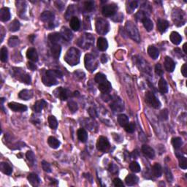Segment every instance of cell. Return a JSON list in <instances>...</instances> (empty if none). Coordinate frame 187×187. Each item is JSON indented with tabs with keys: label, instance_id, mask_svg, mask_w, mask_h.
I'll use <instances>...</instances> for the list:
<instances>
[{
	"label": "cell",
	"instance_id": "obj_44",
	"mask_svg": "<svg viewBox=\"0 0 187 187\" xmlns=\"http://www.w3.org/2000/svg\"><path fill=\"white\" fill-rule=\"evenodd\" d=\"M130 168L133 172H139L140 171V170H141V168H140V164L137 162H132V163L130 164Z\"/></svg>",
	"mask_w": 187,
	"mask_h": 187
},
{
	"label": "cell",
	"instance_id": "obj_36",
	"mask_svg": "<svg viewBox=\"0 0 187 187\" xmlns=\"http://www.w3.org/2000/svg\"><path fill=\"white\" fill-rule=\"evenodd\" d=\"M48 143L50 146V147L54 148V149L58 148L60 146V142L56 138H54V137H49L48 138Z\"/></svg>",
	"mask_w": 187,
	"mask_h": 187
},
{
	"label": "cell",
	"instance_id": "obj_47",
	"mask_svg": "<svg viewBox=\"0 0 187 187\" xmlns=\"http://www.w3.org/2000/svg\"><path fill=\"white\" fill-rule=\"evenodd\" d=\"M105 80H107L106 79V76L104 75V74L102 73H97L95 76V81L97 83H101L102 82L105 81Z\"/></svg>",
	"mask_w": 187,
	"mask_h": 187
},
{
	"label": "cell",
	"instance_id": "obj_2",
	"mask_svg": "<svg viewBox=\"0 0 187 187\" xmlns=\"http://www.w3.org/2000/svg\"><path fill=\"white\" fill-rule=\"evenodd\" d=\"M80 52L78 48H70L64 56V60L71 66H75L79 63Z\"/></svg>",
	"mask_w": 187,
	"mask_h": 187
},
{
	"label": "cell",
	"instance_id": "obj_12",
	"mask_svg": "<svg viewBox=\"0 0 187 187\" xmlns=\"http://www.w3.org/2000/svg\"><path fill=\"white\" fill-rule=\"evenodd\" d=\"M8 106L12 110L15 112H25L27 110V107L24 104L17 103V102H10Z\"/></svg>",
	"mask_w": 187,
	"mask_h": 187
},
{
	"label": "cell",
	"instance_id": "obj_7",
	"mask_svg": "<svg viewBox=\"0 0 187 187\" xmlns=\"http://www.w3.org/2000/svg\"><path fill=\"white\" fill-rule=\"evenodd\" d=\"M70 91L69 90L66 89V88H62V87H59L58 88H56V89L54 90L53 91V94L55 95L56 97L59 98L62 101H65V100H67L68 98L70 97Z\"/></svg>",
	"mask_w": 187,
	"mask_h": 187
},
{
	"label": "cell",
	"instance_id": "obj_30",
	"mask_svg": "<svg viewBox=\"0 0 187 187\" xmlns=\"http://www.w3.org/2000/svg\"><path fill=\"white\" fill-rule=\"evenodd\" d=\"M125 182L128 186H134V185L138 184V178L134 175L130 174L126 177Z\"/></svg>",
	"mask_w": 187,
	"mask_h": 187
},
{
	"label": "cell",
	"instance_id": "obj_6",
	"mask_svg": "<svg viewBox=\"0 0 187 187\" xmlns=\"http://www.w3.org/2000/svg\"><path fill=\"white\" fill-rule=\"evenodd\" d=\"M84 61H85L86 68L90 71H94L97 67V63H96L95 58L91 54H86Z\"/></svg>",
	"mask_w": 187,
	"mask_h": 187
},
{
	"label": "cell",
	"instance_id": "obj_60",
	"mask_svg": "<svg viewBox=\"0 0 187 187\" xmlns=\"http://www.w3.org/2000/svg\"><path fill=\"white\" fill-rule=\"evenodd\" d=\"M101 62H102V63H105V62H108L107 56H105L104 54H103L101 57Z\"/></svg>",
	"mask_w": 187,
	"mask_h": 187
},
{
	"label": "cell",
	"instance_id": "obj_59",
	"mask_svg": "<svg viewBox=\"0 0 187 187\" xmlns=\"http://www.w3.org/2000/svg\"><path fill=\"white\" fill-rule=\"evenodd\" d=\"M186 71H187V70H186V64H184L181 67V72H182L183 75H184V77H187Z\"/></svg>",
	"mask_w": 187,
	"mask_h": 187
},
{
	"label": "cell",
	"instance_id": "obj_21",
	"mask_svg": "<svg viewBox=\"0 0 187 187\" xmlns=\"http://www.w3.org/2000/svg\"><path fill=\"white\" fill-rule=\"evenodd\" d=\"M108 43L107 40L104 37H100L97 40V48L100 51H105L108 49Z\"/></svg>",
	"mask_w": 187,
	"mask_h": 187
},
{
	"label": "cell",
	"instance_id": "obj_43",
	"mask_svg": "<svg viewBox=\"0 0 187 187\" xmlns=\"http://www.w3.org/2000/svg\"><path fill=\"white\" fill-rule=\"evenodd\" d=\"M172 144L176 149H178L181 147L183 142L181 138H173L172 139Z\"/></svg>",
	"mask_w": 187,
	"mask_h": 187
},
{
	"label": "cell",
	"instance_id": "obj_54",
	"mask_svg": "<svg viewBox=\"0 0 187 187\" xmlns=\"http://www.w3.org/2000/svg\"><path fill=\"white\" fill-rule=\"evenodd\" d=\"M155 72L156 75H158L159 76L163 75V70H162V65H161L160 64H156L155 67Z\"/></svg>",
	"mask_w": 187,
	"mask_h": 187
},
{
	"label": "cell",
	"instance_id": "obj_11",
	"mask_svg": "<svg viewBox=\"0 0 187 187\" xmlns=\"http://www.w3.org/2000/svg\"><path fill=\"white\" fill-rule=\"evenodd\" d=\"M54 14L51 11H45L40 15V19L42 21H43L44 23H46L48 24L53 23V20H54Z\"/></svg>",
	"mask_w": 187,
	"mask_h": 187
},
{
	"label": "cell",
	"instance_id": "obj_9",
	"mask_svg": "<svg viewBox=\"0 0 187 187\" xmlns=\"http://www.w3.org/2000/svg\"><path fill=\"white\" fill-rule=\"evenodd\" d=\"M172 19L175 22V24L178 26H182L185 23V18L184 11L181 10H176L172 13Z\"/></svg>",
	"mask_w": 187,
	"mask_h": 187
},
{
	"label": "cell",
	"instance_id": "obj_25",
	"mask_svg": "<svg viewBox=\"0 0 187 187\" xmlns=\"http://www.w3.org/2000/svg\"><path fill=\"white\" fill-rule=\"evenodd\" d=\"M19 96V98H21V99L23 100H29L33 96V91H32V90L27 89L22 90L21 91H20Z\"/></svg>",
	"mask_w": 187,
	"mask_h": 187
},
{
	"label": "cell",
	"instance_id": "obj_8",
	"mask_svg": "<svg viewBox=\"0 0 187 187\" xmlns=\"http://www.w3.org/2000/svg\"><path fill=\"white\" fill-rule=\"evenodd\" d=\"M118 7L115 4H110V5H104L102 7V15L105 17H111V16L115 15V13L117 11Z\"/></svg>",
	"mask_w": 187,
	"mask_h": 187
},
{
	"label": "cell",
	"instance_id": "obj_28",
	"mask_svg": "<svg viewBox=\"0 0 187 187\" xmlns=\"http://www.w3.org/2000/svg\"><path fill=\"white\" fill-rule=\"evenodd\" d=\"M28 180H29V183L33 186H37L40 183L39 177L35 173H30L29 176H28Z\"/></svg>",
	"mask_w": 187,
	"mask_h": 187
},
{
	"label": "cell",
	"instance_id": "obj_14",
	"mask_svg": "<svg viewBox=\"0 0 187 187\" xmlns=\"http://www.w3.org/2000/svg\"><path fill=\"white\" fill-rule=\"evenodd\" d=\"M176 67V64L173 60L171 58L169 57V56H166L165 59H164V68L168 72H173Z\"/></svg>",
	"mask_w": 187,
	"mask_h": 187
},
{
	"label": "cell",
	"instance_id": "obj_41",
	"mask_svg": "<svg viewBox=\"0 0 187 187\" xmlns=\"http://www.w3.org/2000/svg\"><path fill=\"white\" fill-rule=\"evenodd\" d=\"M48 124H49L50 127L53 130H56L58 127V121L53 116H50L48 117Z\"/></svg>",
	"mask_w": 187,
	"mask_h": 187
},
{
	"label": "cell",
	"instance_id": "obj_39",
	"mask_svg": "<svg viewBox=\"0 0 187 187\" xmlns=\"http://www.w3.org/2000/svg\"><path fill=\"white\" fill-rule=\"evenodd\" d=\"M142 23H143V26L145 27V29L147 30L148 32H151L153 29V27H154V24H153V22L151 20L148 18H146L142 20Z\"/></svg>",
	"mask_w": 187,
	"mask_h": 187
},
{
	"label": "cell",
	"instance_id": "obj_34",
	"mask_svg": "<svg viewBox=\"0 0 187 187\" xmlns=\"http://www.w3.org/2000/svg\"><path fill=\"white\" fill-rule=\"evenodd\" d=\"M78 138L80 142H86L88 139V134L84 129H79L78 130Z\"/></svg>",
	"mask_w": 187,
	"mask_h": 187
},
{
	"label": "cell",
	"instance_id": "obj_1",
	"mask_svg": "<svg viewBox=\"0 0 187 187\" xmlns=\"http://www.w3.org/2000/svg\"><path fill=\"white\" fill-rule=\"evenodd\" d=\"M62 73L59 70H49L45 72L43 75V82L45 86H51L57 84V80L56 78H62Z\"/></svg>",
	"mask_w": 187,
	"mask_h": 187
},
{
	"label": "cell",
	"instance_id": "obj_32",
	"mask_svg": "<svg viewBox=\"0 0 187 187\" xmlns=\"http://www.w3.org/2000/svg\"><path fill=\"white\" fill-rule=\"evenodd\" d=\"M46 105H47V102L45 100H39V101L35 102V105H34V110H35V113H40Z\"/></svg>",
	"mask_w": 187,
	"mask_h": 187
},
{
	"label": "cell",
	"instance_id": "obj_42",
	"mask_svg": "<svg viewBox=\"0 0 187 187\" xmlns=\"http://www.w3.org/2000/svg\"><path fill=\"white\" fill-rule=\"evenodd\" d=\"M7 57L8 53L7 48L2 47L1 48V51H0V59H1V61L2 62H6L7 61Z\"/></svg>",
	"mask_w": 187,
	"mask_h": 187
},
{
	"label": "cell",
	"instance_id": "obj_50",
	"mask_svg": "<svg viewBox=\"0 0 187 187\" xmlns=\"http://www.w3.org/2000/svg\"><path fill=\"white\" fill-rule=\"evenodd\" d=\"M26 156H27V160L31 163L32 164H33L35 163V156L34 153L32 151H29L27 152V154H26Z\"/></svg>",
	"mask_w": 187,
	"mask_h": 187
},
{
	"label": "cell",
	"instance_id": "obj_51",
	"mask_svg": "<svg viewBox=\"0 0 187 187\" xmlns=\"http://www.w3.org/2000/svg\"><path fill=\"white\" fill-rule=\"evenodd\" d=\"M84 7L87 12H91L94 7V2L92 1H88L84 3Z\"/></svg>",
	"mask_w": 187,
	"mask_h": 187
},
{
	"label": "cell",
	"instance_id": "obj_33",
	"mask_svg": "<svg viewBox=\"0 0 187 187\" xmlns=\"http://www.w3.org/2000/svg\"><path fill=\"white\" fill-rule=\"evenodd\" d=\"M152 173L155 177L159 178L162 176V166L160 165L159 163H156L154 164V166L152 167Z\"/></svg>",
	"mask_w": 187,
	"mask_h": 187
},
{
	"label": "cell",
	"instance_id": "obj_15",
	"mask_svg": "<svg viewBox=\"0 0 187 187\" xmlns=\"http://www.w3.org/2000/svg\"><path fill=\"white\" fill-rule=\"evenodd\" d=\"M60 35L62 36V38L67 40V41H70V40H71L72 37H73V34H72V32L70 31V29L65 27L62 28L61 32H60Z\"/></svg>",
	"mask_w": 187,
	"mask_h": 187
},
{
	"label": "cell",
	"instance_id": "obj_57",
	"mask_svg": "<svg viewBox=\"0 0 187 187\" xmlns=\"http://www.w3.org/2000/svg\"><path fill=\"white\" fill-rule=\"evenodd\" d=\"M113 185L116 187H124V184L119 178H115L113 180Z\"/></svg>",
	"mask_w": 187,
	"mask_h": 187
},
{
	"label": "cell",
	"instance_id": "obj_31",
	"mask_svg": "<svg viewBox=\"0 0 187 187\" xmlns=\"http://www.w3.org/2000/svg\"><path fill=\"white\" fill-rule=\"evenodd\" d=\"M70 25L72 30H74V31H78V30L80 29V23L78 18L76 17V16L72 17L71 20H70Z\"/></svg>",
	"mask_w": 187,
	"mask_h": 187
},
{
	"label": "cell",
	"instance_id": "obj_62",
	"mask_svg": "<svg viewBox=\"0 0 187 187\" xmlns=\"http://www.w3.org/2000/svg\"><path fill=\"white\" fill-rule=\"evenodd\" d=\"M186 45H187V43H184V46H183V49H184V51L185 53H187V51H186Z\"/></svg>",
	"mask_w": 187,
	"mask_h": 187
},
{
	"label": "cell",
	"instance_id": "obj_40",
	"mask_svg": "<svg viewBox=\"0 0 187 187\" xmlns=\"http://www.w3.org/2000/svg\"><path fill=\"white\" fill-rule=\"evenodd\" d=\"M18 75L20 76V80H21L23 83L28 84V85H29V84H31L32 79L29 74L22 73V74H18Z\"/></svg>",
	"mask_w": 187,
	"mask_h": 187
},
{
	"label": "cell",
	"instance_id": "obj_18",
	"mask_svg": "<svg viewBox=\"0 0 187 187\" xmlns=\"http://www.w3.org/2000/svg\"><path fill=\"white\" fill-rule=\"evenodd\" d=\"M111 84H110L108 80H105V81L100 83L99 86H98V88H99L100 91L104 94L109 93L110 90H111Z\"/></svg>",
	"mask_w": 187,
	"mask_h": 187
},
{
	"label": "cell",
	"instance_id": "obj_48",
	"mask_svg": "<svg viewBox=\"0 0 187 187\" xmlns=\"http://www.w3.org/2000/svg\"><path fill=\"white\" fill-rule=\"evenodd\" d=\"M68 108L72 113H75L78 109V104L74 101H70L68 102Z\"/></svg>",
	"mask_w": 187,
	"mask_h": 187
},
{
	"label": "cell",
	"instance_id": "obj_52",
	"mask_svg": "<svg viewBox=\"0 0 187 187\" xmlns=\"http://www.w3.org/2000/svg\"><path fill=\"white\" fill-rule=\"evenodd\" d=\"M124 128H125L126 132H129V133H132L135 130V125L134 123H129Z\"/></svg>",
	"mask_w": 187,
	"mask_h": 187
},
{
	"label": "cell",
	"instance_id": "obj_22",
	"mask_svg": "<svg viewBox=\"0 0 187 187\" xmlns=\"http://www.w3.org/2000/svg\"><path fill=\"white\" fill-rule=\"evenodd\" d=\"M27 56L28 59L32 62H37L38 61V55L37 51H36L35 48H31L29 49H28L27 52Z\"/></svg>",
	"mask_w": 187,
	"mask_h": 187
},
{
	"label": "cell",
	"instance_id": "obj_24",
	"mask_svg": "<svg viewBox=\"0 0 187 187\" xmlns=\"http://www.w3.org/2000/svg\"><path fill=\"white\" fill-rule=\"evenodd\" d=\"M170 41L172 42L174 45H179L182 41V37L178 32H172L170 35Z\"/></svg>",
	"mask_w": 187,
	"mask_h": 187
},
{
	"label": "cell",
	"instance_id": "obj_16",
	"mask_svg": "<svg viewBox=\"0 0 187 187\" xmlns=\"http://www.w3.org/2000/svg\"><path fill=\"white\" fill-rule=\"evenodd\" d=\"M142 152L143 153V154L146 157L149 159H154L155 156V152H154V149L147 145H143L142 146Z\"/></svg>",
	"mask_w": 187,
	"mask_h": 187
},
{
	"label": "cell",
	"instance_id": "obj_13",
	"mask_svg": "<svg viewBox=\"0 0 187 187\" xmlns=\"http://www.w3.org/2000/svg\"><path fill=\"white\" fill-rule=\"evenodd\" d=\"M82 41H81V44L80 45L82 47L85 48H89V46L93 43L94 37H93L91 36V35H89V34H86L85 36L83 37H81Z\"/></svg>",
	"mask_w": 187,
	"mask_h": 187
},
{
	"label": "cell",
	"instance_id": "obj_20",
	"mask_svg": "<svg viewBox=\"0 0 187 187\" xmlns=\"http://www.w3.org/2000/svg\"><path fill=\"white\" fill-rule=\"evenodd\" d=\"M61 51H62V48L60 45L59 44H55V45H53L51 48V55L55 59H58L59 58L60 54H61Z\"/></svg>",
	"mask_w": 187,
	"mask_h": 187
},
{
	"label": "cell",
	"instance_id": "obj_27",
	"mask_svg": "<svg viewBox=\"0 0 187 187\" xmlns=\"http://www.w3.org/2000/svg\"><path fill=\"white\" fill-rule=\"evenodd\" d=\"M148 53L150 57L152 58L153 59H158L159 56L158 49L154 45H151L148 48Z\"/></svg>",
	"mask_w": 187,
	"mask_h": 187
},
{
	"label": "cell",
	"instance_id": "obj_23",
	"mask_svg": "<svg viewBox=\"0 0 187 187\" xmlns=\"http://www.w3.org/2000/svg\"><path fill=\"white\" fill-rule=\"evenodd\" d=\"M110 108L115 112H121L124 110V104L120 99L116 100L115 102L110 104Z\"/></svg>",
	"mask_w": 187,
	"mask_h": 187
},
{
	"label": "cell",
	"instance_id": "obj_55",
	"mask_svg": "<svg viewBox=\"0 0 187 187\" xmlns=\"http://www.w3.org/2000/svg\"><path fill=\"white\" fill-rule=\"evenodd\" d=\"M159 118L162 120L165 121L168 118V111L167 109H164L160 112L159 113Z\"/></svg>",
	"mask_w": 187,
	"mask_h": 187
},
{
	"label": "cell",
	"instance_id": "obj_37",
	"mask_svg": "<svg viewBox=\"0 0 187 187\" xmlns=\"http://www.w3.org/2000/svg\"><path fill=\"white\" fill-rule=\"evenodd\" d=\"M118 122L119 125L122 127H125L127 124L130 123L129 122V118L124 114H121L118 117Z\"/></svg>",
	"mask_w": 187,
	"mask_h": 187
},
{
	"label": "cell",
	"instance_id": "obj_56",
	"mask_svg": "<svg viewBox=\"0 0 187 187\" xmlns=\"http://www.w3.org/2000/svg\"><path fill=\"white\" fill-rule=\"evenodd\" d=\"M164 172H165V175H166V178L169 182H172V179H173V177H172V175L170 172V170H169L168 168H165V170H164Z\"/></svg>",
	"mask_w": 187,
	"mask_h": 187
},
{
	"label": "cell",
	"instance_id": "obj_3",
	"mask_svg": "<svg viewBox=\"0 0 187 187\" xmlns=\"http://www.w3.org/2000/svg\"><path fill=\"white\" fill-rule=\"evenodd\" d=\"M125 28L129 36L137 43H139L140 41V37L136 26L132 21H127L126 23Z\"/></svg>",
	"mask_w": 187,
	"mask_h": 187
},
{
	"label": "cell",
	"instance_id": "obj_35",
	"mask_svg": "<svg viewBox=\"0 0 187 187\" xmlns=\"http://www.w3.org/2000/svg\"><path fill=\"white\" fill-rule=\"evenodd\" d=\"M20 27H21L20 22L18 21V20L15 19L9 24V26H8V29H9V30L11 32H15L19 31L20 29Z\"/></svg>",
	"mask_w": 187,
	"mask_h": 187
},
{
	"label": "cell",
	"instance_id": "obj_29",
	"mask_svg": "<svg viewBox=\"0 0 187 187\" xmlns=\"http://www.w3.org/2000/svg\"><path fill=\"white\" fill-rule=\"evenodd\" d=\"M0 169H1V171L6 175H10L12 174L13 172V168H11V166L9 164H7V162H2L0 164Z\"/></svg>",
	"mask_w": 187,
	"mask_h": 187
},
{
	"label": "cell",
	"instance_id": "obj_45",
	"mask_svg": "<svg viewBox=\"0 0 187 187\" xmlns=\"http://www.w3.org/2000/svg\"><path fill=\"white\" fill-rule=\"evenodd\" d=\"M179 159V166L183 170H186L187 168V159L185 156H178Z\"/></svg>",
	"mask_w": 187,
	"mask_h": 187
},
{
	"label": "cell",
	"instance_id": "obj_19",
	"mask_svg": "<svg viewBox=\"0 0 187 187\" xmlns=\"http://www.w3.org/2000/svg\"><path fill=\"white\" fill-rule=\"evenodd\" d=\"M169 23L168 21L164 19H159L157 21V29L161 33H164L168 29Z\"/></svg>",
	"mask_w": 187,
	"mask_h": 187
},
{
	"label": "cell",
	"instance_id": "obj_61",
	"mask_svg": "<svg viewBox=\"0 0 187 187\" xmlns=\"http://www.w3.org/2000/svg\"><path fill=\"white\" fill-rule=\"evenodd\" d=\"M34 38H35V35H30L29 37V39L30 40V41H31L32 43H33V41H34Z\"/></svg>",
	"mask_w": 187,
	"mask_h": 187
},
{
	"label": "cell",
	"instance_id": "obj_26",
	"mask_svg": "<svg viewBox=\"0 0 187 187\" xmlns=\"http://www.w3.org/2000/svg\"><path fill=\"white\" fill-rule=\"evenodd\" d=\"M48 40L49 41L51 42V43H53V45L55 44H58L59 42L61 41L62 40V36L60 35V33H58V32H53V33L50 34L48 35Z\"/></svg>",
	"mask_w": 187,
	"mask_h": 187
},
{
	"label": "cell",
	"instance_id": "obj_53",
	"mask_svg": "<svg viewBox=\"0 0 187 187\" xmlns=\"http://www.w3.org/2000/svg\"><path fill=\"white\" fill-rule=\"evenodd\" d=\"M42 167H43V169L44 170V171L47 172H51V168L50 164L48 162H45V161H43L42 162Z\"/></svg>",
	"mask_w": 187,
	"mask_h": 187
},
{
	"label": "cell",
	"instance_id": "obj_17",
	"mask_svg": "<svg viewBox=\"0 0 187 187\" xmlns=\"http://www.w3.org/2000/svg\"><path fill=\"white\" fill-rule=\"evenodd\" d=\"M11 19V13L9 8L2 7L0 10V20L3 22H6Z\"/></svg>",
	"mask_w": 187,
	"mask_h": 187
},
{
	"label": "cell",
	"instance_id": "obj_58",
	"mask_svg": "<svg viewBox=\"0 0 187 187\" xmlns=\"http://www.w3.org/2000/svg\"><path fill=\"white\" fill-rule=\"evenodd\" d=\"M27 66H28V67H29L30 70H32V71H35V70L36 69H37V67H36L35 64H33V63H32V62H28Z\"/></svg>",
	"mask_w": 187,
	"mask_h": 187
},
{
	"label": "cell",
	"instance_id": "obj_10",
	"mask_svg": "<svg viewBox=\"0 0 187 187\" xmlns=\"http://www.w3.org/2000/svg\"><path fill=\"white\" fill-rule=\"evenodd\" d=\"M110 143L108 138L104 136H101L98 138L97 142H96V148L100 151H106L109 148Z\"/></svg>",
	"mask_w": 187,
	"mask_h": 187
},
{
	"label": "cell",
	"instance_id": "obj_46",
	"mask_svg": "<svg viewBox=\"0 0 187 187\" xmlns=\"http://www.w3.org/2000/svg\"><path fill=\"white\" fill-rule=\"evenodd\" d=\"M8 44L11 47H16L19 44V40L17 37H12L8 40Z\"/></svg>",
	"mask_w": 187,
	"mask_h": 187
},
{
	"label": "cell",
	"instance_id": "obj_38",
	"mask_svg": "<svg viewBox=\"0 0 187 187\" xmlns=\"http://www.w3.org/2000/svg\"><path fill=\"white\" fill-rule=\"evenodd\" d=\"M159 89L162 93H167L168 91V84H167L166 80L164 78H161L159 81Z\"/></svg>",
	"mask_w": 187,
	"mask_h": 187
},
{
	"label": "cell",
	"instance_id": "obj_5",
	"mask_svg": "<svg viewBox=\"0 0 187 187\" xmlns=\"http://www.w3.org/2000/svg\"><path fill=\"white\" fill-rule=\"evenodd\" d=\"M96 30L100 35H105L109 31V23L102 19H97L96 21Z\"/></svg>",
	"mask_w": 187,
	"mask_h": 187
},
{
	"label": "cell",
	"instance_id": "obj_4",
	"mask_svg": "<svg viewBox=\"0 0 187 187\" xmlns=\"http://www.w3.org/2000/svg\"><path fill=\"white\" fill-rule=\"evenodd\" d=\"M145 100H146V103L151 107L156 108V109H158L161 107V102L156 97L154 94L151 91L146 92V95H145Z\"/></svg>",
	"mask_w": 187,
	"mask_h": 187
},
{
	"label": "cell",
	"instance_id": "obj_49",
	"mask_svg": "<svg viewBox=\"0 0 187 187\" xmlns=\"http://www.w3.org/2000/svg\"><path fill=\"white\" fill-rule=\"evenodd\" d=\"M138 2H136V1L130 2H129V5H128L129 9H127L128 13H132V11H134V10H135L136 8L138 7Z\"/></svg>",
	"mask_w": 187,
	"mask_h": 187
}]
</instances>
